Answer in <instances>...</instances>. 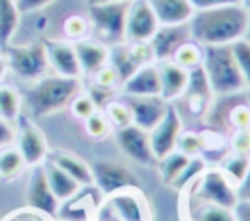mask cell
Wrapping results in <instances>:
<instances>
[{
  "label": "cell",
  "instance_id": "6da1fadb",
  "mask_svg": "<svg viewBox=\"0 0 250 221\" xmlns=\"http://www.w3.org/2000/svg\"><path fill=\"white\" fill-rule=\"evenodd\" d=\"M189 35L201 47L232 45L250 33V10L242 4L197 10L189 20Z\"/></svg>",
  "mask_w": 250,
  "mask_h": 221
},
{
  "label": "cell",
  "instance_id": "7a4b0ae2",
  "mask_svg": "<svg viewBox=\"0 0 250 221\" xmlns=\"http://www.w3.org/2000/svg\"><path fill=\"white\" fill-rule=\"evenodd\" d=\"M80 90H82L80 78H66L55 72L45 74L43 78L31 82V86L23 96L27 117L37 119L68 108Z\"/></svg>",
  "mask_w": 250,
  "mask_h": 221
},
{
  "label": "cell",
  "instance_id": "3957f363",
  "mask_svg": "<svg viewBox=\"0 0 250 221\" xmlns=\"http://www.w3.org/2000/svg\"><path fill=\"white\" fill-rule=\"evenodd\" d=\"M201 68L213 96H240L246 90L244 78L236 66L230 45L203 47Z\"/></svg>",
  "mask_w": 250,
  "mask_h": 221
},
{
  "label": "cell",
  "instance_id": "277c9868",
  "mask_svg": "<svg viewBox=\"0 0 250 221\" xmlns=\"http://www.w3.org/2000/svg\"><path fill=\"white\" fill-rule=\"evenodd\" d=\"M129 2H104L90 4L88 20L92 27V37L113 47L125 41V20Z\"/></svg>",
  "mask_w": 250,
  "mask_h": 221
},
{
  "label": "cell",
  "instance_id": "5b68a950",
  "mask_svg": "<svg viewBox=\"0 0 250 221\" xmlns=\"http://www.w3.org/2000/svg\"><path fill=\"white\" fill-rule=\"evenodd\" d=\"M8 68L21 80L35 82L49 74V59H47V47L43 41H31L25 45H14L10 43L4 51Z\"/></svg>",
  "mask_w": 250,
  "mask_h": 221
},
{
  "label": "cell",
  "instance_id": "8992f818",
  "mask_svg": "<svg viewBox=\"0 0 250 221\" xmlns=\"http://www.w3.org/2000/svg\"><path fill=\"white\" fill-rule=\"evenodd\" d=\"M189 190H193L191 198L203 203H213V205L232 209L238 201L236 186L227 178V174L219 166H207V170L199 176V180Z\"/></svg>",
  "mask_w": 250,
  "mask_h": 221
},
{
  "label": "cell",
  "instance_id": "52a82bcc",
  "mask_svg": "<svg viewBox=\"0 0 250 221\" xmlns=\"http://www.w3.org/2000/svg\"><path fill=\"white\" fill-rule=\"evenodd\" d=\"M16 123L18 125H16L14 147L21 153L27 166H41L49 156V145L43 131L27 115H21Z\"/></svg>",
  "mask_w": 250,
  "mask_h": 221
},
{
  "label": "cell",
  "instance_id": "ba28073f",
  "mask_svg": "<svg viewBox=\"0 0 250 221\" xmlns=\"http://www.w3.org/2000/svg\"><path fill=\"white\" fill-rule=\"evenodd\" d=\"M92 166V176H94V186L98 188V192L107 198L115 192L121 190H129V188H141L137 176L123 164L113 162V160H98Z\"/></svg>",
  "mask_w": 250,
  "mask_h": 221
},
{
  "label": "cell",
  "instance_id": "9c48e42d",
  "mask_svg": "<svg viewBox=\"0 0 250 221\" xmlns=\"http://www.w3.org/2000/svg\"><path fill=\"white\" fill-rule=\"evenodd\" d=\"M117 221H148V205L141 194V188H129L104 198L100 205Z\"/></svg>",
  "mask_w": 250,
  "mask_h": 221
},
{
  "label": "cell",
  "instance_id": "30bf717a",
  "mask_svg": "<svg viewBox=\"0 0 250 221\" xmlns=\"http://www.w3.org/2000/svg\"><path fill=\"white\" fill-rule=\"evenodd\" d=\"M104 196L98 192L94 184L82 186L72 198L61 201L55 221H94Z\"/></svg>",
  "mask_w": 250,
  "mask_h": 221
},
{
  "label": "cell",
  "instance_id": "8fae6325",
  "mask_svg": "<svg viewBox=\"0 0 250 221\" xmlns=\"http://www.w3.org/2000/svg\"><path fill=\"white\" fill-rule=\"evenodd\" d=\"M182 131H184L182 113L178 111V108L174 104H170L164 119L148 131L150 149H152V155H154L156 160H160L168 153L176 151V145H178V139H180Z\"/></svg>",
  "mask_w": 250,
  "mask_h": 221
},
{
  "label": "cell",
  "instance_id": "7c38bea8",
  "mask_svg": "<svg viewBox=\"0 0 250 221\" xmlns=\"http://www.w3.org/2000/svg\"><path fill=\"white\" fill-rule=\"evenodd\" d=\"M160 27L148 0H131L125 20V41H150Z\"/></svg>",
  "mask_w": 250,
  "mask_h": 221
},
{
  "label": "cell",
  "instance_id": "4fadbf2b",
  "mask_svg": "<svg viewBox=\"0 0 250 221\" xmlns=\"http://www.w3.org/2000/svg\"><path fill=\"white\" fill-rule=\"evenodd\" d=\"M25 205L33 211H39L51 219L57 217L59 205L61 201L57 199V196L53 194L43 164L41 166H31V174H29V182H27V190H25Z\"/></svg>",
  "mask_w": 250,
  "mask_h": 221
},
{
  "label": "cell",
  "instance_id": "5bb4252c",
  "mask_svg": "<svg viewBox=\"0 0 250 221\" xmlns=\"http://www.w3.org/2000/svg\"><path fill=\"white\" fill-rule=\"evenodd\" d=\"M115 141L121 149V153L137 162V164H152L156 162L152 149H150V141H148V131L137 127V125H127L123 129L115 131Z\"/></svg>",
  "mask_w": 250,
  "mask_h": 221
},
{
  "label": "cell",
  "instance_id": "9a60e30c",
  "mask_svg": "<svg viewBox=\"0 0 250 221\" xmlns=\"http://www.w3.org/2000/svg\"><path fill=\"white\" fill-rule=\"evenodd\" d=\"M125 100L133 113V125L145 131H150L154 125H158L170 108V104L160 96H129Z\"/></svg>",
  "mask_w": 250,
  "mask_h": 221
},
{
  "label": "cell",
  "instance_id": "2e32d148",
  "mask_svg": "<svg viewBox=\"0 0 250 221\" xmlns=\"http://www.w3.org/2000/svg\"><path fill=\"white\" fill-rule=\"evenodd\" d=\"M45 47H47L49 66L53 68L55 74H61L66 78H80V80L84 78L74 43H70L66 39H57V41L45 43Z\"/></svg>",
  "mask_w": 250,
  "mask_h": 221
},
{
  "label": "cell",
  "instance_id": "e0dca14e",
  "mask_svg": "<svg viewBox=\"0 0 250 221\" xmlns=\"http://www.w3.org/2000/svg\"><path fill=\"white\" fill-rule=\"evenodd\" d=\"M186 102V108L191 115H207L215 96L209 88V82L205 78V72L201 66L189 70V82H188V88L184 92V96L180 98Z\"/></svg>",
  "mask_w": 250,
  "mask_h": 221
},
{
  "label": "cell",
  "instance_id": "ac0fdd59",
  "mask_svg": "<svg viewBox=\"0 0 250 221\" xmlns=\"http://www.w3.org/2000/svg\"><path fill=\"white\" fill-rule=\"evenodd\" d=\"M188 39H191L189 35V25L182 23V25H160L156 29V33L152 35V39L148 41L154 53V61L162 63V61H170L172 55L178 51V47L182 43H186Z\"/></svg>",
  "mask_w": 250,
  "mask_h": 221
},
{
  "label": "cell",
  "instance_id": "d6986e66",
  "mask_svg": "<svg viewBox=\"0 0 250 221\" xmlns=\"http://www.w3.org/2000/svg\"><path fill=\"white\" fill-rule=\"evenodd\" d=\"M121 96H160V74L158 63H148L139 66L127 80H123Z\"/></svg>",
  "mask_w": 250,
  "mask_h": 221
},
{
  "label": "cell",
  "instance_id": "ffe728a7",
  "mask_svg": "<svg viewBox=\"0 0 250 221\" xmlns=\"http://www.w3.org/2000/svg\"><path fill=\"white\" fill-rule=\"evenodd\" d=\"M158 74H160V98L168 104L178 102L189 82V70L182 68L174 61H162L158 63Z\"/></svg>",
  "mask_w": 250,
  "mask_h": 221
},
{
  "label": "cell",
  "instance_id": "44dd1931",
  "mask_svg": "<svg viewBox=\"0 0 250 221\" xmlns=\"http://www.w3.org/2000/svg\"><path fill=\"white\" fill-rule=\"evenodd\" d=\"M74 49H76L78 63L82 68V76H92L94 72H98L102 66L109 63V47L94 37L76 41Z\"/></svg>",
  "mask_w": 250,
  "mask_h": 221
},
{
  "label": "cell",
  "instance_id": "7402d4cb",
  "mask_svg": "<svg viewBox=\"0 0 250 221\" xmlns=\"http://www.w3.org/2000/svg\"><path fill=\"white\" fill-rule=\"evenodd\" d=\"M47 160H51L53 164H57L62 172H66L80 188L82 186H92L94 184V176H92V166L82 160L80 156L68 153V151H53L49 153Z\"/></svg>",
  "mask_w": 250,
  "mask_h": 221
},
{
  "label": "cell",
  "instance_id": "603a6c76",
  "mask_svg": "<svg viewBox=\"0 0 250 221\" xmlns=\"http://www.w3.org/2000/svg\"><path fill=\"white\" fill-rule=\"evenodd\" d=\"M160 25H182L189 23L195 14L189 0H148Z\"/></svg>",
  "mask_w": 250,
  "mask_h": 221
},
{
  "label": "cell",
  "instance_id": "cb8c5ba5",
  "mask_svg": "<svg viewBox=\"0 0 250 221\" xmlns=\"http://www.w3.org/2000/svg\"><path fill=\"white\" fill-rule=\"evenodd\" d=\"M43 170H45L47 182H49V186H51V190H53V194L57 196L59 201H64V199L72 198L80 190V186L66 172H62L57 164H53L51 160L43 162Z\"/></svg>",
  "mask_w": 250,
  "mask_h": 221
},
{
  "label": "cell",
  "instance_id": "d4e9b609",
  "mask_svg": "<svg viewBox=\"0 0 250 221\" xmlns=\"http://www.w3.org/2000/svg\"><path fill=\"white\" fill-rule=\"evenodd\" d=\"M20 20H21V14L16 6V0H0V49L2 51L12 43L20 27Z\"/></svg>",
  "mask_w": 250,
  "mask_h": 221
},
{
  "label": "cell",
  "instance_id": "484cf974",
  "mask_svg": "<svg viewBox=\"0 0 250 221\" xmlns=\"http://www.w3.org/2000/svg\"><path fill=\"white\" fill-rule=\"evenodd\" d=\"M23 110V96L12 84L0 82V117L8 123H16L21 117Z\"/></svg>",
  "mask_w": 250,
  "mask_h": 221
},
{
  "label": "cell",
  "instance_id": "4316f807",
  "mask_svg": "<svg viewBox=\"0 0 250 221\" xmlns=\"http://www.w3.org/2000/svg\"><path fill=\"white\" fill-rule=\"evenodd\" d=\"M188 162H189V158L186 155H182L180 151H172L166 156H162L160 160H156V168H158V174H160L162 182L172 188V184L180 178V174L184 172Z\"/></svg>",
  "mask_w": 250,
  "mask_h": 221
},
{
  "label": "cell",
  "instance_id": "83f0119b",
  "mask_svg": "<svg viewBox=\"0 0 250 221\" xmlns=\"http://www.w3.org/2000/svg\"><path fill=\"white\" fill-rule=\"evenodd\" d=\"M25 168H27V164H25L21 153L14 145L0 149V180H4V182L16 180L21 176V172Z\"/></svg>",
  "mask_w": 250,
  "mask_h": 221
},
{
  "label": "cell",
  "instance_id": "f1b7e54d",
  "mask_svg": "<svg viewBox=\"0 0 250 221\" xmlns=\"http://www.w3.org/2000/svg\"><path fill=\"white\" fill-rule=\"evenodd\" d=\"M109 65L117 70V74L121 78V84H123V80H127L139 68V65L135 63V59L131 55V49H129L127 41L109 47Z\"/></svg>",
  "mask_w": 250,
  "mask_h": 221
},
{
  "label": "cell",
  "instance_id": "f546056e",
  "mask_svg": "<svg viewBox=\"0 0 250 221\" xmlns=\"http://www.w3.org/2000/svg\"><path fill=\"white\" fill-rule=\"evenodd\" d=\"M102 111H104V115H105L109 127H111L113 131L123 129V127H127V125H133V113H131V108H129L127 100H117V98H113V100H109V102L102 108Z\"/></svg>",
  "mask_w": 250,
  "mask_h": 221
},
{
  "label": "cell",
  "instance_id": "4dcf8cb0",
  "mask_svg": "<svg viewBox=\"0 0 250 221\" xmlns=\"http://www.w3.org/2000/svg\"><path fill=\"white\" fill-rule=\"evenodd\" d=\"M176 65H180L186 70H193L197 66H201L203 61V47L199 43H195L193 39H188L186 43H182L178 47V51L172 55V59Z\"/></svg>",
  "mask_w": 250,
  "mask_h": 221
},
{
  "label": "cell",
  "instance_id": "1f68e13d",
  "mask_svg": "<svg viewBox=\"0 0 250 221\" xmlns=\"http://www.w3.org/2000/svg\"><path fill=\"white\" fill-rule=\"evenodd\" d=\"M219 168L227 174V178L238 186L244 176L248 174L250 170V156H244V155H234V153H229L221 162H219Z\"/></svg>",
  "mask_w": 250,
  "mask_h": 221
},
{
  "label": "cell",
  "instance_id": "d6a6232c",
  "mask_svg": "<svg viewBox=\"0 0 250 221\" xmlns=\"http://www.w3.org/2000/svg\"><path fill=\"white\" fill-rule=\"evenodd\" d=\"M61 29H62V37L66 41H70V43L82 41L86 37H92L90 20H88V16H82V14H72L68 18H64Z\"/></svg>",
  "mask_w": 250,
  "mask_h": 221
},
{
  "label": "cell",
  "instance_id": "836d02e7",
  "mask_svg": "<svg viewBox=\"0 0 250 221\" xmlns=\"http://www.w3.org/2000/svg\"><path fill=\"white\" fill-rule=\"evenodd\" d=\"M191 221H236V217H234V211L229 209V207L195 201V209L191 213Z\"/></svg>",
  "mask_w": 250,
  "mask_h": 221
},
{
  "label": "cell",
  "instance_id": "e575fe53",
  "mask_svg": "<svg viewBox=\"0 0 250 221\" xmlns=\"http://www.w3.org/2000/svg\"><path fill=\"white\" fill-rule=\"evenodd\" d=\"M207 160L203 158V156H193V158H189V162H188V166L184 168V172L180 174V178L172 184V188H176V190H189L197 180H199V176L207 170Z\"/></svg>",
  "mask_w": 250,
  "mask_h": 221
},
{
  "label": "cell",
  "instance_id": "d590c367",
  "mask_svg": "<svg viewBox=\"0 0 250 221\" xmlns=\"http://www.w3.org/2000/svg\"><path fill=\"white\" fill-rule=\"evenodd\" d=\"M203 147H205L203 131H188V129H184L180 133L176 151H180L188 158H193V156H201L203 155Z\"/></svg>",
  "mask_w": 250,
  "mask_h": 221
},
{
  "label": "cell",
  "instance_id": "8d00e7d4",
  "mask_svg": "<svg viewBox=\"0 0 250 221\" xmlns=\"http://www.w3.org/2000/svg\"><path fill=\"white\" fill-rule=\"evenodd\" d=\"M90 80H92V88H98V90H104V92H109V94L121 90V78L109 63L105 66H102L98 72H94L90 76Z\"/></svg>",
  "mask_w": 250,
  "mask_h": 221
},
{
  "label": "cell",
  "instance_id": "74e56055",
  "mask_svg": "<svg viewBox=\"0 0 250 221\" xmlns=\"http://www.w3.org/2000/svg\"><path fill=\"white\" fill-rule=\"evenodd\" d=\"M232 57L236 61V66L244 78L246 88H250V37H242L236 43L230 45Z\"/></svg>",
  "mask_w": 250,
  "mask_h": 221
},
{
  "label": "cell",
  "instance_id": "f35d334b",
  "mask_svg": "<svg viewBox=\"0 0 250 221\" xmlns=\"http://www.w3.org/2000/svg\"><path fill=\"white\" fill-rule=\"evenodd\" d=\"M70 111H72V115L76 117V119H80V121H84V119H88L92 113H96L100 108H98V104L94 102V98L88 94V92H84V90H80L76 96H74V100L70 102Z\"/></svg>",
  "mask_w": 250,
  "mask_h": 221
},
{
  "label": "cell",
  "instance_id": "ab89813d",
  "mask_svg": "<svg viewBox=\"0 0 250 221\" xmlns=\"http://www.w3.org/2000/svg\"><path fill=\"white\" fill-rule=\"evenodd\" d=\"M227 125L234 129H250V104L236 102L227 110Z\"/></svg>",
  "mask_w": 250,
  "mask_h": 221
},
{
  "label": "cell",
  "instance_id": "60d3db41",
  "mask_svg": "<svg viewBox=\"0 0 250 221\" xmlns=\"http://www.w3.org/2000/svg\"><path fill=\"white\" fill-rule=\"evenodd\" d=\"M84 131H86L88 137H92L96 141H102V139H105L109 135L111 127H109V123H107V119H105L102 110H98L88 119H84Z\"/></svg>",
  "mask_w": 250,
  "mask_h": 221
},
{
  "label": "cell",
  "instance_id": "b9f144b4",
  "mask_svg": "<svg viewBox=\"0 0 250 221\" xmlns=\"http://www.w3.org/2000/svg\"><path fill=\"white\" fill-rule=\"evenodd\" d=\"M229 149L234 155L250 156V129H234L229 139Z\"/></svg>",
  "mask_w": 250,
  "mask_h": 221
},
{
  "label": "cell",
  "instance_id": "7bdbcfd3",
  "mask_svg": "<svg viewBox=\"0 0 250 221\" xmlns=\"http://www.w3.org/2000/svg\"><path fill=\"white\" fill-rule=\"evenodd\" d=\"M193 10H211V8H223V6H236L242 4V0H189Z\"/></svg>",
  "mask_w": 250,
  "mask_h": 221
},
{
  "label": "cell",
  "instance_id": "ee69618b",
  "mask_svg": "<svg viewBox=\"0 0 250 221\" xmlns=\"http://www.w3.org/2000/svg\"><path fill=\"white\" fill-rule=\"evenodd\" d=\"M55 0H16V6L20 10V14H33V12H39L43 8H47L49 4H53Z\"/></svg>",
  "mask_w": 250,
  "mask_h": 221
},
{
  "label": "cell",
  "instance_id": "f6af8a7d",
  "mask_svg": "<svg viewBox=\"0 0 250 221\" xmlns=\"http://www.w3.org/2000/svg\"><path fill=\"white\" fill-rule=\"evenodd\" d=\"M4 221H55V219H51V217H47V215H43V213H39V211H33V209H25V211H16V213H12L10 217H6Z\"/></svg>",
  "mask_w": 250,
  "mask_h": 221
},
{
  "label": "cell",
  "instance_id": "bcb514c9",
  "mask_svg": "<svg viewBox=\"0 0 250 221\" xmlns=\"http://www.w3.org/2000/svg\"><path fill=\"white\" fill-rule=\"evenodd\" d=\"M14 139H16V127H14V123H8V121H4L0 117V149L14 145Z\"/></svg>",
  "mask_w": 250,
  "mask_h": 221
},
{
  "label": "cell",
  "instance_id": "7dc6e473",
  "mask_svg": "<svg viewBox=\"0 0 250 221\" xmlns=\"http://www.w3.org/2000/svg\"><path fill=\"white\" fill-rule=\"evenodd\" d=\"M232 211L236 221H250V199H238Z\"/></svg>",
  "mask_w": 250,
  "mask_h": 221
},
{
  "label": "cell",
  "instance_id": "c3c4849f",
  "mask_svg": "<svg viewBox=\"0 0 250 221\" xmlns=\"http://www.w3.org/2000/svg\"><path fill=\"white\" fill-rule=\"evenodd\" d=\"M236 198L238 199H250V170L244 176V180L236 186Z\"/></svg>",
  "mask_w": 250,
  "mask_h": 221
},
{
  "label": "cell",
  "instance_id": "681fc988",
  "mask_svg": "<svg viewBox=\"0 0 250 221\" xmlns=\"http://www.w3.org/2000/svg\"><path fill=\"white\" fill-rule=\"evenodd\" d=\"M8 61H6V55L4 53H0V82L4 80V76L8 74Z\"/></svg>",
  "mask_w": 250,
  "mask_h": 221
},
{
  "label": "cell",
  "instance_id": "f907efd6",
  "mask_svg": "<svg viewBox=\"0 0 250 221\" xmlns=\"http://www.w3.org/2000/svg\"><path fill=\"white\" fill-rule=\"evenodd\" d=\"M102 211H104V209H102ZM96 221H117V219H113V217H111L107 211H104V215H102V217H98Z\"/></svg>",
  "mask_w": 250,
  "mask_h": 221
},
{
  "label": "cell",
  "instance_id": "816d5d0a",
  "mask_svg": "<svg viewBox=\"0 0 250 221\" xmlns=\"http://www.w3.org/2000/svg\"><path fill=\"white\" fill-rule=\"evenodd\" d=\"M104 2H131V0H90V4H104Z\"/></svg>",
  "mask_w": 250,
  "mask_h": 221
},
{
  "label": "cell",
  "instance_id": "f5cc1de1",
  "mask_svg": "<svg viewBox=\"0 0 250 221\" xmlns=\"http://www.w3.org/2000/svg\"><path fill=\"white\" fill-rule=\"evenodd\" d=\"M244 98H246V102L250 104V88H246V90H244Z\"/></svg>",
  "mask_w": 250,
  "mask_h": 221
},
{
  "label": "cell",
  "instance_id": "db71d44e",
  "mask_svg": "<svg viewBox=\"0 0 250 221\" xmlns=\"http://www.w3.org/2000/svg\"><path fill=\"white\" fill-rule=\"evenodd\" d=\"M242 6H244L246 10H250V0H242Z\"/></svg>",
  "mask_w": 250,
  "mask_h": 221
}]
</instances>
